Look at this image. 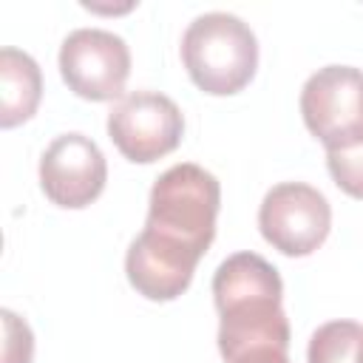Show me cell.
Segmentation results:
<instances>
[{"label":"cell","instance_id":"1","mask_svg":"<svg viewBox=\"0 0 363 363\" xmlns=\"http://www.w3.org/2000/svg\"><path fill=\"white\" fill-rule=\"evenodd\" d=\"M218 179L193 162L167 167L150 187L147 218L125 252V275L147 301H176L216 238Z\"/></svg>","mask_w":363,"mask_h":363},{"label":"cell","instance_id":"2","mask_svg":"<svg viewBox=\"0 0 363 363\" xmlns=\"http://www.w3.org/2000/svg\"><path fill=\"white\" fill-rule=\"evenodd\" d=\"M218 352L224 363L261 352H289V320L281 306L284 281L258 252L224 258L213 275Z\"/></svg>","mask_w":363,"mask_h":363},{"label":"cell","instance_id":"3","mask_svg":"<svg viewBox=\"0 0 363 363\" xmlns=\"http://www.w3.org/2000/svg\"><path fill=\"white\" fill-rule=\"evenodd\" d=\"M182 62L199 91L210 96H233L255 77L258 40L241 17L207 11L184 28Z\"/></svg>","mask_w":363,"mask_h":363},{"label":"cell","instance_id":"4","mask_svg":"<svg viewBox=\"0 0 363 363\" xmlns=\"http://www.w3.org/2000/svg\"><path fill=\"white\" fill-rule=\"evenodd\" d=\"M301 116L309 133L340 150L363 139V71L354 65H323L301 88Z\"/></svg>","mask_w":363,"mask_h":363},{"label":"cell","instance_id":"5","mask_svg":"<svg viewBox=\"0 0 363 363\" xmlns=\"http://www.w3.org/2000/svg\"><path fill=\"white\" fill-rule=\"evenodd\" d=\"M184 133L179 105L159 91H130L113 102L108 113V136L116 150L136 162L150 164L173 153Z\"/></svg>","mask_w":363,"mask_h":363},{"label":"cell","instance_id":"6","mask_svg":"<svg viewBox=\"0 0 363 363\" xmlns=\"http://www.w3.org/2000/svg\"><path fill=\"white\" fill-rule=\"evenodd\" d=\"M258 230L278 252L303 258L326 241L332 230V207L318 187L281 182L267 190L258 207Z\"/></svg>","mask_w":363,"mask_h":363},{"label":"cell","instance_id":"7","mask_svg":"<svg viewBox=\"0 0 363 363\" xmlns=\"http://www.w3.org/2000/svg\"><path fill=\"white\" fill-rule=\"evenodd\" d=\"M60 74L68 91L82 99H122L130 74L128 43L105 28H77L60 45Z\"/></svg>","mask_w":363,"mask_h":363},{"label":"cell","instance_id":"8","mask_svg":"<svg viewBox=\"0 0 363 363\" xmlns=\"http://www.w3.org/2000/svg\"><path fill=\"white\" fill-rule=\"evenodd\" d=\"M108 182V162L99 145L85 133H60L40 156V187L48 201L65 210H82L99 199Z\"/></svg>","mask_w":363,"mask_h":363},{"label":"cell","instance_id":"9","mask_svg":"<svg viewBox=\"0 0 363 363\" xmlns=\"http://www.w3.org/2000/svg\"><path fill=\"white\" fill-rule=\"evenodd\" d=\"M43 96V74L34 57L6 45L0 51V125L14 128L37 113Z\"/></svg>","mask_w":363,"mask_h":363},{"label":"cell","instance_id":"10","mask_svg":"<svg viewBox=\"0 0 363 363\" xmlns=\"http://www.w3.org/2000/svg\"><path fill=\"white\" fill-rule=\"evenodd\" d=\"M363 326L357 320H329L318 326L306 346V363H357Z\"/></svg>","mask_w":363,"mask_h":363},{"label":"cell","instance_id":"11","mask_svg":"<svg viewBox=\"0 0 363 363\" xmlns=\"http://www.w3.org/2000/svg\"><path fill=\"white\" fill-rule=\"evenodd\" d=\"M326 167L346 196L363 199V139L340 150H326Z\"/></svg>","mask_w":363,"mask_h":363},{"label":"cell","instance_id":"12","mask_svg":"<svg viewBox=\"0 0 363 363\" xmlns=\"http://www.w3.org/2000/svg\"><path fill=\"white\" fill-rule=\"evenodd\" d=\"M3 318V363H31L34 357V335L23 318H17L11 309L0 312Z\"/></svg>","mask_w":363,"mask_h":363},{"label":"cell","instance_id":"13","mask_svg":"<svg viewBox=\"0 0 363 363\" xmlns=\"http://www.w3.org/2000/svg\"><path fill=\"white\" fill-rule=\"evenodd\" d=\"M235 363H289V354L286 352H261V354H250V357H241Z\"/></svg>","mask_w":363,"mask_h":363},{"label":"cell","instance_id":"14","mask_svg":"<svg viewBox=\"0 0 363 363\" xmlns=\"http://www.w3.org/2000/svg\"><path fill=\"white\" fill-rule=\"evenodd\" d=\"M357 363H363V340H360V349H357Z\"/></svg>","mask_w":363,"mask_h":363}]
</instances>
